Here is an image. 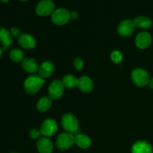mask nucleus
Instances as JSON below:
<instances>
[{
    "mask_svg": "<svg viewBox=\"0 0 153 153\" xmlns=\"http://www.w3.org/2000/svg\"><path fill=\"white\" fill-rule=\"evenodd\" d=\"M44 83L45 80L43 78L40 76L33 75L25 79L24 82V90L28 95H34L40 91Z\"/></svg>",
    "mask_w": 153,
    "mask_h": 153,
    "instance_id": "1",
    "label": "nucleus"
},
{
    "mask_svg": "<svg viewBox=\"0 0 153 153\" xmlns=\"http://www.w3.org/2000/svg\"><path fill=\"white\" fill-rule=\"evenodd\" d=\"M131 80L133 83L138 87H145L149 85L150 77L146 70L137 68L131 73Z\"/></svg>",
    "mask_w": 153,
    "mask_h": 153,
    "instance_id": "2",
    "label": "nucleus"
},
{
    "mask_svg": "<svg viewBox=\"0 0 153 153\" xmlns=\"http://www.w3.org/2000/svg\"><path fill=\"white\" fill-rule=\"evenodd\" d=\"M75 143V136L73 133L66 132L61 133L56 140V146L61 150L68 149Z\"/></svg>",
    "mask_w": 153,
    "mask_h": 153,
    "instance_id": "3",
    "label": "nucleus"
},
{
    "mask_svg": "<svg viewBox=\"0 0 153 153\" xmlns=\"http://www.w3.org/2000/svg\"><path fill=\"white\" fill-rule=\"evenodd\" d=\"M61 125L67 132L73 133L79 128V121L72 114H66L61 119Z\"/></svg>",
    "mask_w": 153,
    "mask_h": 153,
    "instance_id": "4",
    "label": "nucleus"
},
{
    "mask_svg": "<svg viewBox=\"0 0 153 153\" xmlns=\"http://www.w3.org/2000/svg\"><path fill=\"white\" fill-rule=\"evenodd\" d=\"M51 18L54 23L61 25L67 23L71 19V16H70V12L68 10L61 7L54 10Z\"/></svg>",
    "mask_w": 153,
    "mask_h": 153,
    "instance_id": "5",
    "label": "nucleus"
},
{
    "mask_svg": "<svg viewBox=\"0 0 153 153\" xmlns=\"http://www.w3.org/2000/svg\"><path fill=\"white\" fill-rule=\"evenodd\" d=\"M64 91V85L62 81L59 79H55L52 82L48 89L49 97L53 100H58L62 97Z\"/></svg>",
    "mask_w": 153,
    "mask_h": 153,
    "instance_id": "6",
    "label": "nucleus"
},
{
    "mask_svg": "<svg viewBox=\"0 0 153 153\" xmlns=\"http://www.w3.org/2000/svg\"><path fill=\"white\" fill-rule=\"evenodd\" d=\"M55 7V3L52 0H42L36 6V13L40 16H47L52 14Z\"/></svg>",
    "mask_w": 153,
    "mask_h": 153,
    "instance_id": "7",
    "label": "nucleus"
},
{
    "mask_svg": "<svg viewBox=\"0 0 153 153\" xmlns=\"http://www.w3.org/2000/svg\"><path fill=\"white\" fill-rule=\"evenodd\" d=\"M58 131V124L56 121L52 119H46L42 123L40 127L41 134L44 137H52Z\"/></svg>",
    "mask_w": 153,
    "mask_h": 153,
    "instance_id": "8",
    "label": "nucleus"
},
{
    "mask_svg": "<svg viewBox=\"0 0 153 153\" xmlns=\"http://www.w3.org/2000/svg\"><path fill=\"white\" fill-rule=\"evenodd\" d=\"M134 20L131 19H125L120 23L118 26V32L121 36L128 37L131 35L135 29Z\"/></svg>",
    "mask_w": 153,
    "mask_h": 153,
    "instance_id": "9",
    "label": "nucleus"
},
{
    "mask_svg": "<svg viewBox=\"0 0 153 153\" xmlns=\"http://www.w3.org/2000/svg\"><path fill=\"white\" fill-rule=\"evenodd\" d=\"M151 43H152V37L150 34L146 31L140 33L135 39V44L139 49H146L150 46Z\"/></svg>",
    "mask_w": 153,
    "mask_h": 153,
    "instance_id": "10",
    "label": "nucleus"
},
{
    "mask_svg": "<svg viewBox=\"0 0 153 153\" xmlns=\"http://www.w3.org/2000/svg\"><path fill=\"white\" fill-rule=\"evenodd\" d=\"M0 43L2 45L3 51H7L10 46L13 44V36L7 28H0Z\"/></svg>",
    "mask_w": 153,
    "mask_h": 153,
    "instance_id": "11",
    "label": "nucleus"
},
{
    "mask_svg": "<svg viewBox=\"0 0 153 153\" xmlns=\"http://www.w3.org/2000/svg\"><path fill=\"white\" fill-rule=\"evenodd\" d=\"M19 45L23 49H33L36 46V40L32 35L28 34H21L18 38Z\"/></svg>",
    "mask_w": 153,
    "mask_h": 153,
    "instance_id": "12",
    "label": "nucleus"
},
{
    "mask_svg": "<svg viewBox=\"0 0 153 153\" xmlns=\"http://www.w3.org/2000/svg\"><path fill=\"white\" fill-rule=\"evenodd\" d=\"M131 153H153L150 143L145 140H138L133 144Z\"/></svg>",
    "mask_w": 153,
    "mask_h": 153,
    "instance_id": "13",
    "label": "nucleus"
},
{
    "mask_svg": "<svg viewBox=\"0 0 153 153\" xmlns=\"http://www.w3.org/2000/svg\"><path fill=\"white\" fill-rule=\"evenodd\" d=\"M37 148L40 153H52L53 150V144L48 137H41L37 141Z\"/></svg>",
    "mask_w": 153,
    "mask_h": 153,
    "instance_id": "14",
    "label": "nucleus"
},
{
    "mask_svg": "<svg viewBox=\"0 0 153 153\" xmlns=\"http://www.w3.org/2000/svg\"><path fill=\"white\" fill-rule=\"evenodd\" d=\"M77 86L82 92L89 93L94 88V82L91 78L88 76H82L78 79Z\"/></svg>",
    "mask_w": 153,
    "mask_h": 153,
    "instance_id": "15",
    "label": "nucleus"
},
{
    "mask_svg": "<svg viewBox=\"0 0 153 153\" xmlns=\"http://www.w3.org/2000/svg\"><path fill=\"white\" fill-rule=\"evenodd\" d=\"M54 70H55V67L51 61H44L39 67V76L43 79H46V78L49 77L53 73Z\"/></svg>",
    "mask_w": 153,
    "mask_h": 153,
    "instance_id": "16",
    "label": "nucleus"
},
{
    "mask_svg": "<svg viewBox=\"0 0 153 153\" xmlns=\"http://www.w3.org/2000/svg\"><path fill=\"white\" fill-rule=\"evenodd\" d=\"M22 67L25 72L28 73H35L38 71L39 66L37 61L31 58H24L22 61Z\"/></svg>",
    "mask_w": 153,
    "mask_h": 153,
    "instance_id": "17",
    "label": "nucleus"
},
{
    "mask_svg": "<svg viewBox=\"0 0 153 153\" xmlns=\"http://www.w3.org/2000/svg\"><path fill=\"white\" fill-rule=\"evenodd\" d=\"M134 22L136 27H138L140 28H143V29L149 28L152 25V19L150 18L147 17V16H140L134 18Z\"/></svg>",
    "mask_w": 153,
    "mask_h": 153,
    "instance_id": "18",
    "label": "nucleus"
},
{
    "mask_svg": "<svg viewBox=\"0 0 153 153\" xmlns=\"http://www.w3.org/2000/svg\"><path fill=\"white\" fill-rule=\"evenodd\" d=\"M75 143L82 149H88L91 145V140L85 134H78L75 136Z\"/></svg>",
    "mask_w": 153,
    "mask_h": 153,
    "instance_id": "19",
    "label": "nucleus"
},
{
    "mask_svg": "<svg viewBox=\"0 0 153 153\" xmlns=\"http://www.w3.org/2000/svg\"><path fill=\"white\" fill-rule=\"evenodd\" d=\"M52 105V100L49 97H44L40 99L37 103V108L39 111L45 112L49 110Z\"/></svg>",
    "mask_w": 153,
    "mask_h": 153,
    "instance_id": "20",
    "label": "nucleus"
},
{
    "mask_svg": "<svg viewBox=\"0 0 153 153\" xmlns=\"http://www.w3.org/2000/svg\"><path fill=\"white\" fill-rule=\"evenodd\" d=\"M62 82L66 88H73L77 86L78 79L73 75H67L63 78Z\"/></svg>",
    "mask_w": 153,
    "mask_h": 153,
    "instance_id": "21",
    "label": "nucleus"
},
{
    "mask_svg": "<svg viewBox=\"0 0 153 153\" xmlns=\"http://www.w3.org/2000/svg\"><path fill=\"white\" fill-rule=\"evenodd\" d=\"M24 54L22 50L19 49H13L10 52V58L14 62H22L23 61Z\"/></svg>",
    "mask_w": 153,
    "mask_h": 153,
    "instance_id": "22",
    "label": "nucleus"
},
{
    "mask_svg": "<svg viewBox=\"0 0 153 153\" xmlns=\"http://www.w3.org/2000/svg\"><path fill=\"white\" fill-rule=\"evenodd\" d=\"M111 58L116 64H119L123 60V55L119 51H114L111 55Z\"/></svg>",
    "mask_w": 153,
    "mask_h": 153,
    "instance_id": "23",
    "label": "nucleus"
},
{
    "mask_svg": "<svg viewBox=\"0 0 153 153\" xmlns=\"http://www.w3.org/2000/svg\"><path fill=\"white\" fill-rule=\"evenodd\" d=\"M40 134H42L40 129H37V128H33V129H31V131H30V136H31V138L33 139L38 138L40 136Z\"/></svg>",
    "mask_w": 153,
    "mask_h": 153,
    "instance_id": "24",
    "label": "nucleus"
},
{
    "mask_svg": "<svg viewBox=\"0 0 153 153\" xmlns=\"http://www.w3.org/2000/svg\"><path fill=\"white\" fill-rule=\"evenodd\" d=\"M83 66H84L83 61H82V60L79 58H76V60H75V61H74L75 68L78 70H81L82 69V67H83Z\"/></svg>",
    "mask_w": 153,
    "mask_h": 153,
    "instance_id": "25",
    "label": "nucleus"
},
{
    "mask_svg": "<svg viewBox=\"0 0 153 153\" xmlns=\"http://www.w3.org/2000/svg\"><path fill=\"white\" fill-rule=\"evenodd\" d=\"M10 34H11V35L13 37H19L21 35V31L20 29H19L16 27H13L10 30Z\"/></svg>",
    "mask_w": 153,
    "mask_h": 153,
    "instance_id": "26",
    "label": "nucleus"
},
{
    "mask_svg": "<svg viewBox=\"0 0 153 153\" xmlns=\"http://www.w3.org/2000/svg\"><path fill=\"white\" fill-rule=\"evenodd\" d=\"M70 16H71V18L73 19H76L79 16V14H78V13L76 11H73L70 13Z\"/></svg>",
    "mask_w": 153,
    "mask_h": 153,
    "instance_id": "27",
    "label": "nucleus"
},
{
    "mask_svg": "<svg viewBox=\"0 0 153 153\" xmlns=\"http://www.w3.org/2000/svg\"><path fill=\"white\" fill-rule=\"evenodd\" d=\"M149 87L151 88V89H153V78L152 79H150V80H149Z\"/></svg>",
    "mask_w": 153,
    "mask_h": 153,
    "instance_id": "28",
    "label": "nucleus"
},
{
    "mask_svg": "<svg viewBox=\"0 0 153 153\" xmlns=\"http://www.w3.org/2000/svg\"><path fill=\"white\" fill-rule=\"evenodd\" d=\"M0 1H2V2H4V3H6V2H8L10 0H0Z\"/></svg>",
    "mask_w": 153,
    "mask_h": 153,
    "instance_id": "29",
    "label": "nucleus"
},
{
    "mask_svg": "<svg viewBox=\"0 0 153 153\" xmlns=\"http://www.w3.org/2000/svg\"><path fill=\"white\" fill-rule=\"evenodd\" d=\"M2 51H3V49L0 47V57H1V55H2Z\"/></svg>",
    "mask_w": 153,
    "mask_h": 153,
    "instance_id": "30",
    "label": "nucleus"
},
{
    "mask_svg": "<svg viewBox=\"0 0 153 153\" xmlns=\"http://www.w3.org/2000/svg\"><path fill=\"white\" fill-rule=\"evenodd\" d=\"M19 1H28V0H19Z\"/></svg>",
    "mask_w": 153,
    "mask_h": 153,
    "instance_id": "31",
    "label": "nucleus"
},
{
    "mask_svg": "<svg viewBox=\"0 0 153 153\" xmlns=\"http://www.w3.org/2000/svg\"><path fill=\"white\" fill-rule=\"evenodd\" d=\"M11 153H16V152H11Z\"/></svg>",
    "mask_w": 153,
    "mask_h": 153,
    "instance_id": "32",
    "label": "nucleus"
}]
</instances>
